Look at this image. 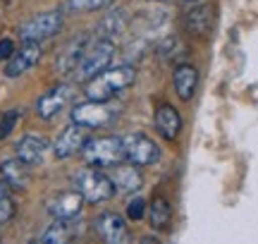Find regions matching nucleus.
I'll list each match as a JSON object with an SVG mask.
<instances>
[{
    "label": "nucleus",
    "mask_w": 258,
    "mask_h": 244,
    "mask_svg": "<svg viewBox=\"0 0 258 244\" xmlns=\"http://www.w3.org/2000/svg\"><path fill=\"white\" fill-rule=\"evenodd\" d=\"M134 82H137V70L132 65L108 67V70H103L101 75H96L93 79L86 82L84 96H86V101L105 103V101H112L117 94L127 91Z\"/></svg>",
    "instance_id": "obj_1"
},
{
    "label": "nucleus",
    "mask_w": 258,
    "mask_h": 244,
    "mask_svg": "<svg viewBox=\"0 0 258 244\" xmlns=\"http://www.w3.org/2000/svg\"><path fill=\"white\" fill-rule=\"evenodd\" d=\"M112 57H115V43H112L110 38H96V41H91L89 48L84 50L79 65H77V70L72 72V79L86 84L89 79H93L96 75H101L103 70H108V65L112 63Z\"/></svg>",
    "instance_id": "obj_2"
},
{
    "label": "nucleus",
    "mask_w": 258,
    "mask_h": 244,
    "mask_svg": "<svg viewBox=\"0 0 258 244\" xmlns=\"http://www.w3.org/2000/svg\"><path fill=\"white\" fill-rule=\"evenodd\" d=\"M82 158L89 168L98 170H110L120 165L124 160V149H122V137H98V139H89L86 146L82 149Z\"/></svg>",
    "instance_id": "obj_3"
},
{
    "label": "nucleus",
    "mask_w": 258,
    "mask_h": 244,
    "mask_svg": "<svg viewBox=\"0 0 258 244\" xmlns=\"http://www.w3.org/2000/svg\"><path fill=\"white\" fill-rule=\"evenodd\" d=\"M64 27V12L62 10H48V12H38L34 17H29L22 27H19V38L24 43H41L46 38H53L60 34Z\"/></svg>",
    "instance_id": "obj_4"
},
{
    "label": "nucleus",
    "mask_w": 258,
    "mask_h": 244,
    "mask_svg": "<svg viewBox=\"0 0 258 244\" xmlns=\"http://www.w3.org/2000/svg\"><path fill=\"white\" fill-rule=\"evenodd\" d=\"M77 192L84 197V201L89 204H103L112 199L115 194V187H112L108 172H103L98 168H86L77 172Z\"/></svg>",
    "instance_id": "obj_5"
},
{
    "label": "nucleus",
    "mask_w": 258,
    "mask_h": 244,
    "mask_svg": "<svg viewBox=\"0 0 258 244\" xmlns=\"http://www.w3.org/2000/svg\"><path fill=\"white\" fill-rule=\"evenodd\" d=\"M120 108L112 105L110 101L105 103H96V101H86V103H77L72 108V122L74 125H82L86 130H101L112 125V120L117 117Z\"/></svg>",
    "instance_id": "obj_6"
},
{
    "label": "nucleus",
    "mask_w": 258,
    "mask_h": 244,
    "mask_svg": "<svg viewBox=\"0 0 258 244\" xmlns=\"http://www.w3.org/2000/svg\"><path fill=\"white\" fill-rule=\"evenodd\" d=\"M122 149H124V160L134 163L139 168L153 165L160 160V146L141 132H132L127 137H122Z\"/></svg>",
    "instance_id": "obj_7"
},
{
    "label": "nucleus",
    "mask_w": 258,
    "mask_h": 244,
    "mask_svg": "<svg viewBox=\"0 0 258 244\" xmlns=\"http://www.w3.org/2000/svg\"><path fill=\"white\" fill-rule=\"evenodd\" d=\"M91 139V130H86L82 125H67L60 134H57L55 144H53V153L57 160L72 158L77 153H82V149L86 146V141Z\"/></svg>",
    "instance_id": "obj_8"
},
{
    "label": "nucleus",
    "mask_w": 258,
    "mask_h": 244,
    "mask_svg": "<svg viewBox=\"0 0 258 244\" xmlns=\"http://www.w3.org/2000/svg\"><path fill=\"white\" fill-rule=\"evenodd\" d=\"M215 19H218V10L215 5H196V8H189L182 17V29H184L189 36L194 38H203L208 36L215 27Z\"/></svg>",
    "instance_id": "obj_9"
},
{
    "label": "nucleus",
    "mask_w": 258,
    "mask_h": 244,
    "mask_svg": "<svg viewBox=\"0 0 258 244\" xmlns=\"http://www.w3.org/2000/svg\"><path fill=\"white\" fill-rule=\"evenodd\" d=\"M72 98H74L72 84H57L36 101V113L43 120H53L57 113H62L64 108H67V103H72Z\"/></svg>",
    "instance_id": "obj_10"
},
{
    "label": "nucleus",
    "mask_w": 258,
    "mask_h": 244,
    "mask_svg": "<svg viewBox=\"0 0 258 244\" xmlns=\"http://www.w3.org/2000/svg\"><path fill=\"white\" fill-rule=\"evenodd\" d=\"M108 177H110L115 192H120V194H132V192L141 189V185H144V172H141V168L134 165V163H129V160H122L120 165L110 168Z\"/></svg>",
    "instance_id": "obj_11"
},
{
    "label": "nucleus",
    "mask_w": 258,
    "mask_h": 244,
    "mask_svg": "<svg viewBox=\"0 0 258 244\" xmlns=\"http://www.w3.org/2000/svg\"><path fill=\"white\" fill-rule=\"evenodd\" d=\"M89 43H91V36H89V34H79V36H74L72 41H67L55 57L57 72H60V75H72L74 70H77V65H79V60H82L84 50L89 48Z\"/></svg>",
    "instance_id": "obj_12"
},
{
    "label": "nucleus",
    "mask_w": 258,
    "mask_h": 244,
    "mask_svg": "<svg viewBox=\"0 0 258 244\" xmlns=\"http://www.w3.org/2000/svg\"><path fill=\"white\" fill-rule=\"evenodd\" d=\"M96 232L103 239V244H129V227L124 218L117 213H103L96 220Z\"/></svg>",
    "instance_id": "obj_13"
},
{
    "label": "nucleus",
    "mask_w": 258,
    "mask_h": 244,
    "mask_svg": "<svg viewBox=\"0 0 258 244\" xmlns=\"http://www.w3.org/2000/svg\"><path fill=\"white\" fill-rule=\"evenodd\" d=\"M41 55H43L41 43H24V46L19 48V50H15L12 57L8 60V65H5V77H10V79L22 77L24 72H29L31 67L38 65Z\"/></svg>",
    "instance_id": "obj_14"
},
{
    "label": "nucleus",
    "mask_w": 258,
    "mask_h": 244,
    "mask_svg": "<svg viewBox=\"0 0 258 244\" xmlns=\"http://www.w3.org/2000/svg\"><path fill=\"white\" fill-rule=\"evenodd\" d=\"M48 149H50V141L46 137H38V134H24L17 141V146H15L17 158L24 165H41L46 160Z\"/></svg>",
    "instance_id": "obj_15"
},
{
    "label": "nucleus",
    "mask_w": 258,
    "mask_h": 244,
    "mask_svg": "<svg viewBox=\"0 0 258 244\" xmlns=\"http://www.w3.org/2000/svg\"><path fill=\"white\" fill-rule=\"evenodd\" d=\"M84 197L79 192H57L55 197L48 201V211L55 220H74L82 213Z\"/></svg>",
    "instance_id": "obj_16"
},
{
    "label": "nucleus",
    "mask_w": 258,
    "mask_h": 244,
    "mask_svg": "<svg viewBox=\"0 0 258 244\" xmlns=\"http://www.w3.org/2000/svg\"><path fill=\"white\" fill-rule=\"evenodd\" d=\"M153 122H156L158 134L165 141H175L182 132V115L177 113L175 105L170 103H160L156 108V115H153Z\"/></svg>",
    "instance_id": "obj_17"
},
{
    "label": "nucleus",
    "mask_w": 258,
    "mask_h": 244,
    "mask_svg": "<svg viewBox=\"0 0 258 244\" xmlns=\"http://www.w3.org/2000/svg\"><path fill=\"white\" fill-rule=\"evenodd\" d=\"M172 86L184 103L191 101L194 94H196V86H199V70L189 63H179L172 72Z\"/></svg>",
    "instance_id": "obj_18"
},
{
    "label": "nucleus",
    "mask_w": 258,
    "mask_h": 244,
    "mask_svg": "<svg viewBox=\"0 0 258 244\" xmlns=\"http://www.w3.org/2000/svg\"><path fill=\"white\" fill-rule=\"evenodd\" d=\"M29 165H24L19 158H8L0 163V172L3 179L8 182L10 189H24L29 182Z\"/></svg>",
    "instance_id": "obj_19"
},
{
    "label": "nucleus",
    "mask_w": 258,
    "mask_h": 244,
    "mask_svg": "<svg viewBox=\"0 0 258 244\" xmlns=\"http://www.w3.org/2000/svg\"><path fill=\"white\" fill-rule=\"evenodd\" d=\"M170 218H172V208L167 204V199L163 197H153V201L148 204V223L153 230H165L170 225Z\"/></svg>",
    "instance_id": "obj_20"
},
{
    "label": "nucleus",
    "mask_w": 258,
    "mask_h": 244,
    "mask_svg": "<svg viewBox=\"0 0 258 244\" xmlns=\"http://www.w3.org/2000/svg\"><path fill=\"white\" fill-rule=\"evenodd\" d=\"M124 27H127V15L122 10H110L108 17L98 24V34H101V38H110L112 41L115 36H120L124 31Z\"/></svg>",
    "instance_id": "obj_21"
},
{
    "label": "nucleus",
    "mask_w": 258,
    "mask_h": 244,
    "mask_svg": "<svg viewBox=\"0 0 258 244\" xmlns=\"http://www.w3.org/2000/svg\"><path fill=\"white\" fill-rule=\"evenodd\" d=\"M74 239V230L70 227V220H55L53 225L43 230V242L46 244H70Z\"/></svg>",
    "instance_id": "obj_22"
},
{
    "label": "nucleus",
    "mask_w": 258,
    "mask_h": 244,
    "mask_svg": "<svg viewBox=\"0 0 258 244\" xmlns=\"http://www.w3.org/2000/svg\"><path fill=\"white\" fill-rule=\"evenodd\" d=\"M115 3V0H64L62 12H72V15H79V12H98V10H108Z\"/></svg>",
    "instance_id": "obj_23"
},
{
    "label": "nucleus",
    "mask_w": 258,
    "mask_h": 244,
    "mask_svg": "<svg viewBox=\"0 0 258 244\" xmlns=\"http://www.w3.org/2000/svg\"><path fill=\"white\" fill-rule=\"evenodd\" d=\"M182 53H184V46H182V38L179 36H167L158 46V55L163 60H167V63H177L179 65V55Z\"/></svg>",
    "instance_id": "obj_24"
},
{
    "label": "nucleus",
    "mask_w": 258,
    "mask_h": 244,
    "mask_svg": "<svg viewBox=\"0 0 258 244\" xmlns=\"http://www.w3.org/2000/svg\"><path fill=\"white\" fill-rule=\"evenodd\" d=\"M17 120H19V110H8L3 113V125H0V139H8L12 130L17 127Z\"/></svg>",
    "instance_id": "obj_25"
},
{
    "label": "nucleus",
    "mask_w": 258,
    "mask_h": 244,
    "mask_svg": "<svg viewBox=\"0 0 258 244\" xmlns=\"http://www.w3.org/2000/svg\"><path fill=\"white\" fill-rule=\"evenodd\" d=\"M127 218H132V220L146 218V201L144 199H132L127 204Z\"/></svg>",
    "instance_id": "obj_26"
},
{
    "label": "nucleus",
    "mask_w": 258,
    "mask_h": 244,
    "mask_svg": "<svg viewBox=\"0 0 258 244\" xmlns=\"http://www.w3.org/2000/svg\"><path fill=\"white\" fill-rule=\"evenodd\" d=\"M15 218V204H12V199L5 197L0 199V225H5Z\"/></svg>",
    "instance_id": "obj_27"
},
{
    "label": "nucleus",
    "mask_w": 258,
    "mask_h": 244,
    "mask_svg": "<svg viewBox=\"0 0 258 244\" xmlns=\"http://www.w3.org/2000/svg\"><path fill=\"white\" fill-rule=\"evenodd\" d=\"M15 50H17V48H15V41H12V38H0V63L10 60Z\"/></svg>",
    "instance_id": "obj_28"
},
{
    "label": "nucleus",
    "mask_w": 258,
    "mask_h": 244,
    "mask_svg": "<svg viewBox=\"0 0 258 244\" xmlns=\"http://www.w3.org/2000/svg\"><path fill=\"white\" fill-rule=\"evenodd\" d=\"M5 197H10V187L5 179H0V199H5Z\"/></svg>",
    "instance_id": "obj_29"
},
{
    "label": "nucleus",
    "mask_w": 258,
    "mask_h": 244,
    "mask_svg": "<svg viewBox=\"0 0 258 244\" xmlns=\"http://www.w3.org/2000/svg\"><path fill=\"white\" fill-rule=\"evenodd\" d=\"M139 244H160V242H158L156 237H144V239H141Z\"/></svg>",
    "instance_id": "obj_30"
},
{
    "label": "nucleus",
    "mask_w": 258,
    "mask_h": 244,
    "mask_svg": "<svg viewBox=\"0 0 258 244\" xmlns=\"http://www.w3.org/2000/svg\"><path fill=\"white\" fill-rule=\"evenodd\" d=\"M29 244H46L43 239H36V242H29Z\"/></svg>",
    "instance_id": "obj_31"
},
{
    "label": "nucleus",
    "mask_w": 258,
    "mask_h": 244,
    "mask_svg": "<svg viewBox=\"0 0 258 244\" xmlns=\"http://www.w3.org/2000/svg\"><path fill=\"white\" fill-rule=\"evenodd\" d=\"M0 125H3V113H0Z\"/></svg>",
    "instance_id": "obj_32"
},
{
    "label": "nucleus",
    "mask_w": 258,
    "mask_h": 244,
    "mask_svg": "<svg viewBox=\"0 0 258 244\" xmlns=\"http://www.w3.org/2000/svg\"><path fill=\"white\" fill-rule=\"evenodd\" d=\"M186 3H196V0H186Z\"/></svg>",
    "instance_id": "obj_33"
}]
</instances>
